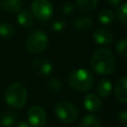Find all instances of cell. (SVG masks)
I'll return each mask as SVG.
<instances>
[{
    "mask_svg": "<svg viewBox=\"0 0 127 127\" xmlns=\"http://www.w3.org/2000/svg\"><path fill=\"white\" fill-rule=\"evenodd\" d=\"M115 57L113 53L106 48H100L96 50L90 59L91 68L100 75L111 74L115 69Z\"/></svg>",
    "mask_w": 127,
    "mask_h": 127,
    "instance_id": "cell-1",
    "label": "cell"
},
{
    "mask_svg": "<svg viewBox=\"0 0 127 127\" xmlns=\"http://www.w3.org/2000/svg\"><path fill=\"white\" fill-rule=\"evenodd\" d=\"M28 98V91L21 82H13L7 86L4 92V99L7 105L20 109L25 106Z\"/></svg>",
    "mask_w": 127,
    "mask_h": 127,
    "instance_id": "cell-2",
    "label": "cell"
},
{
    "mask_svg": "<svg viewBox=\"0 0 127 127\" xmlns=\"http://www.w3.org/2000/svg\"><path fill=\"white\" fill-rule=\"evenodd\" d=\"M67 83L71 89L78 92H85L93 86L94 78L93 75L85 68H76L69 73Z\"/></svg>",
    "mask_w": 127,
    "mask_h": 127,
    "instance_id": "cell-3",
    "label": "cell"
},
{
    "mask_svg": "<svg viewBox=\"0 0 127 127\" xmlns=\"http://www.w3.org/2000/svg\"><path fill=\"white\" fill-rule=\"evenodd\" d=\"M49 45V38L42 30H35L30 33L26 39V50L31 54H40L44 52Z\"/></svg>",
    "mask_w": 127,
    "mask_h": 127,
    "instance_id": "cell-4",
    "label": "cell"
},
{
    "mask_svg": "<svg viewBox=\"0 0 127 127\" xmlns=\"http://www.w3.org/2000/svg\"><path fill=\"white\" fill-rule=\"evenodd\" d=\"M55 113L57 117L64 123H72L78 117V110L76 106L66 100L60 101L55 106Z\"/></svg>",
    "mask_w": 127,
    "mask_h": 127,
    "instance_id": "cell-5",
    "label": "cell"
},
{
    "mask_svg": "<svg viewBox=\"0 0 127 127\" xmlns=\"http://www.w3.org/2000/svg\"><path fill=\"white\" fill-rule=\"evenodd\" d=\"M31 10L33 16L41 22L49 21L54 15V7L49 0H34Z\"/></svg>",
    "mask_w": 127,
    "mask_h": 127,
    "instance_id": "cell-6",
    "label": "cell"
},
{
    "mask_svg": "<svg viewBox=\"0 0 127 127\" xmlns=\"http://www.w3.org/2000/svg\"><path fill=\"white\" fill-rule=\"evenodd\" d=\"M28 123L32 127H43L47 122V113L42 106H31L27 112Z\"/></svg>",
    "mask_w": 127,
    "mask_h": 127,
    "instance_id": "cell-7",
    "label": "cell"
},
{
    "mask_svg": "<svg viewBox=\"0 0 127 127\" xmlns=\"http://www.w3.org/2000/svg\"><path fill=\"white\" fill-rule=\"evenodd\" d=\"M31 67H32V71L35 74L41 76L50 75L54 69L52 63L45 58H36L32 62Z\"/></svg>",
    "mask_w": 127,
    "mask_h": 127,
    "instance_id": "cell-8",
    "label": "cell"
},
{
    "mask_svg": "<svg viewBox=\"0 0 127 127\" xmlns=\"http://www.w3.org/2000/svg\"><path fill=\"white\" fill-rule=\"evenodd\" d=\"M92 40L98 45L106 46L113 42V35L106 28H98L93 32Z\"/></svg>",
    "mask_w": 127,
    "mask_h": 127,
    "instance_id": "cell-9",
    "label": "cell"
},
{
    "mask_svg": "<svg viewBox=\"0 0 127 127\" xmlns=\"http://www.w3.org/2000/svg\"><path fill=\"white\" fill-rule=\"evenodd\" d=\"M127 77L126 76H122L121 78H119L114 86V95L116 97V99L122 103V104H126L127 103Z\"/></svg>",
    "mask_w": 127,
    "mask_h": 127,
    "instance_id": "cell-10",
    "label": "cell"
},
{
    "mask_svg": "<svg viewBox=\"0 0 127 127\" xmlns=\"http://www.w3.org/2000/svg\"><path fill=\"white\" fill-rule=\"evenodd\" d=\"M83 106L90 112H98L101 109V100L94 93H87L83 99Z\"/></svg>",
    "mask_w": 127,
    "mask_h": 127,
    "instance_id": "cell-11",
    "label": "cell"
},
{
    "mask_svg": "<svg viewBox=\"0 0 127 127\" xmlns=\"http://www.w3.org/2000/svg\"><path fill=\"white\" fill-rule=\"evenodd\" d=\"M92 26H93L92 20L84 15L77 16L72 21V27L78 32H82V33L87 32L92 28Z\"/></svg>",
    "mask_w": 127,
    "mask_h": 127,
    "instance_id": "cell-12",
    "label": "cell"
},
{
    "mask_svg": "<svg viewBox=\"0 0 127 127\" xmlns=\"http://www.w3.org/2000/svg\"><path fill=\"white\" fill-rule=\"evenodd\" d=\"M112 88H113L112 82L110 80H108L107 78H103V79L99 80L96 83L95 92H96V95L97 96L107 97V96L110 95V93L112 91Z\"/></svg>",
    "mask_w": 127,
    "mask_h": 127,
    "instance_id": "cell-13",
    "label": "cell"
},
{
    "mask_svg": "<svg viewBox=\"0 0 127 127\" xmlns=\"http://www.w3.org/2000/svg\"><path fill=\"white\" fill-rule=\"evenodd\" d=\"M17 22L20 26L25 28H30L34 24V16L32 12L27 9H21L18 11L17 15Z\"/></svg>",
    "mask_w": 127,
    "mask_h": 127,
    "instance_id": "cell-14",
    "label": "cell"
},
{
    "mask_svg": "<svg viewBox=\"0 0 127 127\" xmlns=\"http://www.w3.org/2000/svg\"><path fill=\"white\" fill-rule=\"evenodd\" d=\"M23 0H0V7L8 13H16L22 9Z\"/></svg>",
    "mask_w": 127,
    "mask_h": 127,
    "instance_id": "cell-15",
    "label": "cell"
},
{
    "mask_svg": "<svg viewBox=\"0 0 127 127\" xmlns=\"http://www.w3.org/2000/svg\"><path fill=\"white\" fill-rule=\"evenodd\" d=\"M18 120V115L11 111H6L0 115V126L10 127L14 125Z\"/></svg>",
    "mask_w": 127,
    "mask_h": 127,
    "instance_id": "cell-16",
    "label": "cell"
},
{
    "mask_svg": "<svg viewBox=\"0 0 127 127\" xmlns=\"http://www.w3.org/2000/svg\"><path fill=\"white\" fill-rule=\"evenodd\" d=\"M97 20L99 22V24L103 25V26H106V25H109L113 22L114 20V13L112 10L110 9H103L101 10L98 15H97Z\"/></svg>",
    "mask_w": 127,
    "mask_h": 127,
    "instance_id": "cell-17",
    "label": "cell"
},
{
    "mask_svg": "<svg viewBox=\"0 0 127 127\" xmlns=\"http://www.w3.org/2000/svg\"><path fill=\"white\" fill-rule=\"evenodd\" d=\"M79 127H100V120L94 114H87L81 119Z\"/></svg>",
    "mask_w": 127,
    "mask_h": 127,
    "instance_id": "cell-18",
    "label": "cell"
},
{
    "mask_svg": "<svg viewBox=\"0 0 127 127\" xmlns=\"http://www.w3.org/2000/svg\"><path fill=\"white\" fill-rule=\"evenodd\" d=\"M98 0H75L76 7L82 12H90L97 6Z\"/></svg>",
    "mask_w": 127,
    "mask_h": 127,
    "instance_id": "cell-19",
    "label": "cell"
},
{
    "mask_svg": "<svg viewBox=\"0 0 127 127\" xmlns=\"http://www.w3.org/2000/svg\"><path fill=\"white\" fill-rule=\"evenodd\" d=\"M15 35L14 28L6 22H0V37L4 39H11Z\"/></svg>",
    "mask_w": 127,
    "mask_h": 127,
    "instance_id": "cell-20",
    "label": "cell"
},
{
    "mask_svg": "<svg viewBox=\"0 0 127 127\" xmlns=\"http://www.w3.org/2000/svg\"><path fill=\"white\" fill-rule=\"evenodd\" d=\"M116 18L122 25H127V3L123 2L118 6L116 11Z\"/></svg>",
    "mask_w": 127,
    "mask_h": 127,
    "instance_id": "cell-21",
    "label": "cell"
},
{
    "mask_svg": "<svg viewBox=\"0 0 127 127\" xmlns=\"http://www.w3.org/2000/svg\"><path fill=\"white\" fill-rule=\"evenodd\" d=\"M116 52L118 53L119 56H121L123 59L127 58V39L122 38L116 43Z\"/></svg>",
    "mask_w": 127,
    "mask_h": 127,
    "instance_id": "cell-22",
    "label": "cell"
},
{
    "mask_svg": "<svg viewBox=\"0 0 127 127\" xmlns=\"http://www.w3.org/2000/svg\"><path fill=\"white\" fill-rule=\"evenodd\" d=\"M47 86L53 92H60L62 89V81L59 77H51L47 82Z\"/></svg>",
    "mask_w": 127,
    "mask_h": 127,
    "instance_id": "cell-23",
    "label": "cell"
},
{
    "mask_svg": "<svg viewBox=\"0 0 127 127\" xmlns=\"http://www.w3.org/2000/svg\"><path fill=\"white\" fill-rule=\"evenodd\" d=\"M65 28V21L64 20H57L52 24V30L56 33H61Z\"/></svg>",
    "mask_w": 127,
    "mask_h": 127,
    "instance_id": "cell-24",
    "label": "cell"
},
{
    "mask_svg": "<svg viewBox=\"0 0 127 127\" xmlns=\"http://www.w3.org/2000/svg\"><path fill=\"white\" fill-rule=\"evenodd\" d=\"M116 119H117V121L120 125H122L123 127H126L127 126V111L125 109L119 111L117 113Z\"/></svg>",
    "mask_w": 127,
    "mask_h": 127,
    "instance_id": "cell-25",
    "label": "cell"
},
{
    "mask_svg": "<svg viewBox=\"0 0 127 127\" xmlns=\"http://www.w3.org/2000/svg\"><path fill=\"white\" fill-rule=\"evenodd\" d=\"M73 10H74V5H73L72 3H70V2H65V3H64L63 6H62V12H63L64 14L68 15V14L72 13Z\"/></svg>",
    "mask_w": 127,
    "mask_h": 127,
    "instance_id": "cell-26",
    "label": "cell"
},
{
    "mask_svg": "<svg viewBox=\"0 0 127 127\" xmlns=\"http://www.w3.org/2000/svg\"><path fill=\"white\" fill-rule=\"evenodd\" d=\"M107 1H108L109 4H111V5L115 6V7H118L123 2V0H107Z\"/></svg>",
    "mask_w": 127,
    "mask_h": 127,
    "instance_id": "cell-27",
    "label": "cell"
},
{
    "mask_svg": "<svg viewBox=\"0 0 127 127\" xmlns=\"http://www.w3.org/2000/svg\"><path fill=\"white\" fill-rule=\"evenodd\" d=\"M16 127H32V126L26 121H21L16 125Z\"/></svg>",
    "mask_w": 127,
    "mask_h": 127,
    "instance_id": "cell-28",
    "label": "cell"
}]
</instances>
